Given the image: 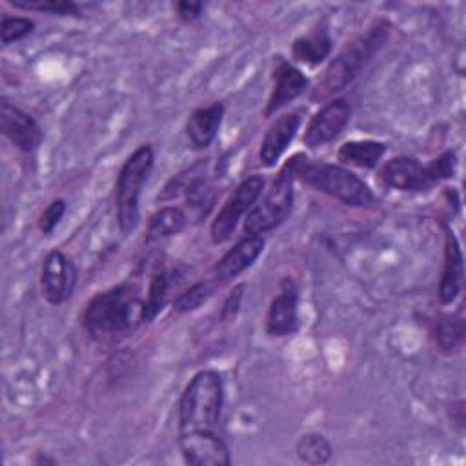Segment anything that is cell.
<instances>
[{"mask_svg": "<svg viewBox=\"0 0 466 466\" xmlns=\"http://www.w3.org/2000/svg\"><path fill=\"white\" fill-rule=\"evenodd\" d=\"M144 299L131 284H118L95 295L84 309V328L91 339L111 342L126 337L142 322Z\"/></svg>", "mask_w": 466, "mask_h": 466, "instance_id": "obj_1", "label": "cell"}, {"mask_svg": "<svg viewBox=\"0 0 466 466\" xmlns=\"http://www.w3.org/2000/svg\"><path fill=\"white\" fill-rule=\"evenodd\" d=\"M390 31L391 24L384 18H379L364 33L348 42L322 71L309 98L313 102L328 100L344 87H348L386 46Z\"/></svg>", "mask_w": 466, "mask_h": 466, "instance_id": "obj_2", "label": "cell"}, {"mask_svg": "<svg viewBox=\"0 0 466 466\" xmlns=\"http://www.w3.org/2000/svg\"><path fill=\"white\" fill-rule=\"evenodd\" d=\"M293 158L295 180H300L302 184L311 186L317 191L351 208H368L375 202L370 186L350 169L337 164L315 162L300 153Z\"/></svg>", "mask_w": 466, "mask_h": 466, "instance_id": "obj_3", "label": "cell"}, {"mask_svg": "<svg viewBox=\"0 0 466 466\" xmlns=\"http://www.w3.org/2000/svg\"><path fill=\"white\" fill-rule=\"evenodd\" d=\"M224 406L222 377L202 370L187 382L178 400V431L215 430Z\"/></svg>", "mask_w": 466, "mask_h": 466, "instance_id": "obj_4", "label": "cell"}, {"mask_svg": "<svg viewBox=\"0 0 466 466\" xmlns=\"http://www.w3.org/2000/svg\"><path fill=\"white\" fill-rule=\"evenodd\" d=\"M155 164V151L149 144L138 146L122 164L118 178H116V217L118 226L122 233L135 231L138 218H140V208L138 198L144 182L147 180L151 169Z\"/></svg>", "mask_w": 466, "mask_h": 466, "instance_id": "obj_5", "label": "cell"}, {"mask_svg": "<svg viewBox=\"0 0 466 466\" xmlns=\"http://www.w3.org/2000/svg\"><path fill=\"white\" fill-rule=\"evenodd\" d=\"M295 158H289L273 178L266 195L253 204L244 218L246 235H260L280 226L291 213L295 200Z\"/></svg>", "mask_w": 466, "mask_h": 466, "instance_id": "obj_6", "label": "cell"}, {"mask_svg": "<svg viewBox=\"0 0 466 466\" xmlns=\"http://www.w3.org/2000/svg\"><path fill=\"white\" fill-rule=\"evenodd\" d=\"M264 189V178L260 175H251L244 178L233 193L226 198L222 208L218 209L217 217L211 222V240L215 244H224L226 240L231 238L238 220L246 211L253 208V204L258 200L260 193Z\"/></svg>", "mask_w": 466, "mask_h": 466, "instance_id": "obj_7", "label": "cell"}, {"mask_svg": "<svg viewBox=\"0 0 466 466\" xmlns=\"http://www.w3.org/2000/svg\"><path fill=\"white\" fill-rule=\"evenodd\" d=\"M178 446L186 464L191 466H229L228 444L213 430L178 431Z\"/></svg>", "mask_w": 466, "mask_h": 466, "instance_id": "obj_8", "label": "cell"}, {"mask_svg": "<svg viewBox=\"0 0 466 466\" xmlns=\"http://www.w3.org/2000/svg\"><path fill=\"white\" fill-rule=\"evenodd\" d=\"M351 106L346 98L328 100L309 120L302 142L308 149H317L333 142L348 126Z\"/></svg>", "mask_w": 466, "mask_h": 466, "instance_id": "obj_9", "label": "cell"}, {"mask_svg": "<svg viewBox=\"0 0 466 466\" xmlns=\"http://www.w3.org/2000/svg\"><path fill=\"white\" fill-rule=\"evenodd\" d=\"M0 129L4 137L24 153L35 151L44 140V131L36 120L7 98L0 102Z\"/></svg>", "mask_w": 466, "mask_h": 466, "instance_id": "obj_10", "label": "cell"}, {"mask_svg": "<svg viewBox=\"0 0 466 466\" xmlns=\"http://www.w3.org/2000/svg\"><path fill=\"white\" fill-rule=\"evenodd\" d=\"M299 324V291L291 277L282 279L279 293L271 299L266 315V333L286 337L295 333Z\"/></svg>", "mask_w": 466, "mask_h": 466, "instance_id": "obj_11", "label": "cell"}, {"mask_svg": "<svg viewBox=\"0 0 466 466\" xmlns=\"http://www.w3.org/2000/svg\"><path fill=\"white\" fill-rule=\"evenodd\" d=\"M380 180L384 186L399 191H426L437 184L428 164H420L411 157H395L388 160L380 169Z\"/></svg>", "mask_w": 466, "mask_h": 466, "instance_id": "obj_12", "label": "cell"}, {"mask_svg": "<svg viewBox=\"0 0 466 466\" xmlns=\"http://www.w3.org/2000/svg\"><path fill=\"white\" fill-rule=\"evenodd\" d=\"M73 284H75V269L69 258L58 249L49 251L40 269V288H42L44 299L53 306L62 304L71 293Z\"/></svg>", "mask_w": 466, "mask_h": 466, "instance_id": "obj_13", "label": "cell"}, {"mask_svg": "<svg viewBox=\"0 0 466 466\" xmlns=\"http://www.w3.org/2000/svg\"><path fill=\"white\" fill-rule=\"evenodd\" d=\"M271 80H273V87H271V95L268 98V106L264 109L266 116H271L277 111H280L291 100L300 96L308 87L306 75L297 66L284 60L282 56H279V60L273 67Z\"/></svg>", "mask_w": 466, "mask_h": 466, "instance_id": "obj_14", "label": "cell"}, {"mask_svg": "<svg viewBox=\"0 0 466 466\" xmlns=\"http://www.w3.org/2000/svg\"><path fill=\"white\" fill-rule=\"evenodd\" d=\"M300 124H302L300 109L282 113L271 122V126L264 133V138L258 149V160L264 167H271L277 164V160L282 157L289 142L295 138Z\"/></svg>", "mask_w": 466, "mask_h": 466, "instance_id": "obj_15", "label": "cell"}, {"mask_svg": "<svg viewBox=\"0 0 466 466\" xmlns=\"http://www.w3.org/2000/svg\"><path fill=\"white\" fill-rule=\"evenodd\" d=\"M266 240L262 235H246L233 248H229L215 264L213 279L217 284H226L248 269L264 251Z\"/></svg>", "mask_w": 466, "mask_h": 466, "instance_id": "obj_16", "label": "cell"}, {"mask_svg": "<svg viewBox=\"0 0 466 466\" xmlns=\"http://www.w3.org/2000/svg\"><path fill=\"white\" fill-rule=\"evenodd\" d=\"M462 275H464V269H462L461 244L455 233L450 228H446L444 229V264H442V273L439 282V300L442 304H451L457 299L462 286Z\"/></svg>", "mask_w": 466, "mask_h": 466, "instance_id": "obj_17", "label": "cell"}, {"mask_svg": "<svg viewBox=\"0 0 466 466\" xmlns=\"http://www.w3.org/2000/svg\"><path fill=\"white\" fill-rule=\"evenodd\" d=\"M224 118V106L220 102H213L209 106L195 109L186 122V135L189 144L195 149H204L211 146L217 138Z\"/></svg>", "mask_w": 466, "mask_h": 466, "instance_id": "obj_18", "label": "cell"}, {"mask_svg": "<svg viewBox=\"0 0 466 466\" xmlns=\"http://www.w3.org/2000/svg\"><path fill=\"white\" fill-rule=\"evenodd\" d=\"M329 53H331V36L324 22L315 25L309 33L299 36L291 44L293 60L306 66H319L329 56Z\"/></svg>", "mask_w": 466, "mask_h": 466, "instance_id": "obj_19", "label": "cell"}, {"mask_svg": "<svg viewBox=\"0 0 466 466\" xmlns=\"http://www.w3.org/2000/svg\"><path fill=\"white\" fill-rule=\"evenodd\" d=\"M386 153V144L379 140H350L344 142L339 151L337 158L342 164L362 167V169H371L375 167L380 158Z\"/></svg>", "mask_w": 466, "mask_h": 466, "instance_id": "obj_20", "label": "cell"}, {"mask_svg": "<svg viewBox=\"0 0 466 466\" xmlns=\"http://www.w3.org/2000/svg\"><path fill=\"white\" fill-rule=\"evenodd\" d=\"M187 224L186 213L177 206H164L155 211L147 222V240H158L182 233Z\"/></svg>", "mask_w": 466, "mask_h": 466, "instance_id": "obj_21", "label": "cell"}, {"mask_svg": "<svg viewBox=\"0 0 466 466\" xmlns=\"http://www.w3.org/2000/svg\"><path fill=\"white\" fill-rule=\"evenodd\" d=\"M435 344L441 353L451 355L462 348L464 342V320L459 315H444L435 322L433 329Z\"/></svg>", "mask_w": 466, "mask_h": 466, "instance_id": "obj_22", "label": "cell"}, {"mask_svg": "<svg viewBox=\"0 0 466 466\" xmlns=\"http://www.w3.org/2000/svg\"><path fill=\"white\" fill-rule=\"evenodd\" d=\"M295 451H297V457L302 462L311 464V466L326 464L333 455V448L322 433H306V435H302L297 441Z\"/></svg>", "mask_w": 466, "mask_h": 466, "instance_id": "obj_23", "label": "cell"}, {"mask_svg": "<svg viewBox=\"0 0 466 466\" xmlns=\"http://www.w3.org/2000/svg\"><path fill=\"white\" fill-rule=\"evenodd\" d=\"M167 289H169V277L166 269L158 268L147 286V295L144 299V311H142V322L147 324L155 320V317L162 311L166 299H167Z\"/></svg>", "mask_w": 466, "mask_h": 466, "instance_id": "obj_24", "label": "cell"}, {"mask_svg": "<svg viewBox=\"0 0 466 466\" xmlns=\"http://www.w3.org/2000/svg\"><path fill=\"white\" fill-rule=\"evenodd\" d=\"M217 280H198L193 286H189L186 291H182L175 302H173V309L177 313H187L193 311L197 308H200L215 291Z\"/></svg>", "mask_w": 466, "mask_h": 466, "instance_id": "obj_25", "label": "cell"}, {"mask_svg": "<svg viewBox=\"0 0 466 466\" xmlns=\"http://www.w3.org/2000/svg\"><path fill=\"white\" fill-rule=\"evenodd\" d=\"M35 29V22L25 18V16H11V15H4L2 16V24H0V38L2 44H13L18 42L22 38H25L27 35H31Z\"/></svg>", "mask_w": 466, "mask_h": 466, "instance_id": "obj_26", "label": "cell"}, {"mask_svg": "<svg viewBox=\"0 0 466 466\" xmlns=\"http://www.w3.org/2000/svg\"><path fill=\"white\" fill-rule=\"evenodd\" d=\"M16 9L25 11H44L53 15H78V7L73 2L66 0H9Z\"/></svg>", "mask_w": 466, "mask_h": 466, "instance_id": "obj_27", "label": "cell"}, {"mask_svg": "<svg viewBox=\"0 0 466 466\" xmlns=\"http://www.w3.org/2000/svg\"><path fill=\"white\" fill-rule=\"evenodd\" d=\"M428 169H430V173H431V177L435 178L437 184L441 180L451 178L455 175V169H457V157H455V153L453 151H446V153L439 155L437 158H433L428 164Z\"/></svg>", "mask_w": 466, "mask_h": 466, "instance_id": "obj_28", "label": "cell"}, {"mask_svg": "<svg viewBox=\"0 0 466 466\" xmlns=\"http://www.w3.org/2000/svg\"><path fill=\"white\" fill-rule=\"evenodd\" d=\"M66 213V200L64 198H55L40 215L38 218V228L44 235L53 233V229L58 226Z\"/></svg>", "mask_w": 466, "mask_h": 466, "instance_id": "obj_29", "label": "cell"}, {"mask_svg": "<svg viewBox=\"0 0 466 466\" xmlns=\"http://www.w3.org/2000/svg\"><path fill=\"white\" fill-rule=\"evenodd\" d=\"M244 289H246V284H237L229 295L226 297L224 304H222V309H220V319L224 322H231L235 320L238 309H240V304H242V299H244Z\"/></svg>", "mask_w": 466, "mask_h": 466, "instance_id": "obj_30", "label": "cell"}, {"mask_svg": "<svg viewBox=\"0 0 466 466\" xmlns=\"http://www.w3.org/2000/svg\"><path fill=\"white\" fill-rule=\"evenodd\" d=\"M175 9H177V16H178V20H180V22H184V24H191V22H195V20L202 15L204 4H202V2H189V0H182V2H177Z\"/></svg>", "mask_w": 466, "mask_h": 466, "instance_id": "obj_31", "label": "cell"}, {"mask_svg": "<svg viewBox=\"0 0 466 466\" xmlns=\"http://www.w3.org/2000/svg\"><path fill=\"white\" fill-rule=\"evenodd\" d=\"M451 420L461 428V430H464V402L462 400H457L455 404H451Z\"/></svg>", "mask_w": 466, "mask_h": 466, "instance_id": "obj_32", "label": "cell"}]
</instances>
